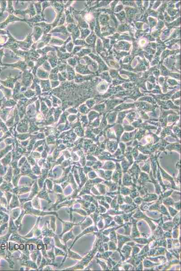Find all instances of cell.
Wrapping results in <instances>:
<instances>
[{
	"label": "cell",
	"instance_id": "6da1fadb",
	"mask_svg": "<svg viewBox=\"0 0 181 271\" xmlns=\"http://www.w3.org/2000/svg\"><path fill=\"white\" fill-rule=\"evenodd\" d=\"M5 2H0V5H1V12L0 13V15L1 16H2V15L3 12L5 10Z\"/></svg>",
	"mask_w": 181,
	"mask_h": 271
}]
</instances>
